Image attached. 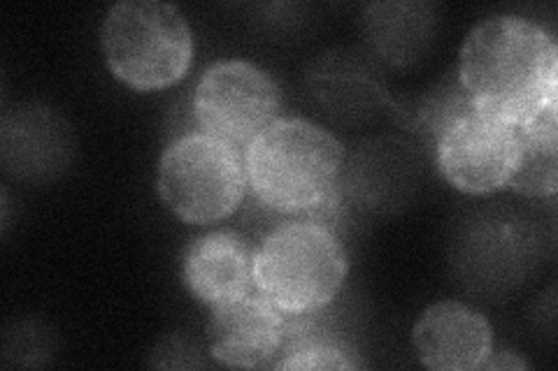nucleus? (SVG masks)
Wrapping results in <instances>:
<instances>
[{
    "mask_svg": "<svg viewBox=\"0 0 558 371\" xmlns=\"http://www.w3.org/2000/svg\"><path fill=\"white\" fill-rule=\"evenodd\" d=\"M457 75L475 112L519 128L558 102L556 38L526 16H486L463 40Z\"/></svg>",
    "mask_w": 558,
    "mask_h": 371,
    "instance_id": "obj_1",
    "label": "nucleus"
},
{
    "mask_svg": "<svg viewBox=\"0 0 558 371\" xmlns=\"http://www.w3.org/2000/svg\"><path fill=\"white\" fill-rule=\"evenodd\" d=\"M344 147L310 119H277L244 149L254 198L277 214L310 217L340 188Z\"/></svg>",
    "mask_w": 558,
    "mask_h": 371,
    "instance_id": "obj_2",
    "label": "nucleus"
},
{
    "mask_svg": "<svg viewBox=\"0 0 558 371\" xmlns=\"http://www.w3.org/2000/svg\"><path fill=\"white\" fill-rule=\"evenodd\" d=\"M349 272L336 230L293 219L275 225L254 253V286L287 316L317 313L333 302Z\"/></svg>",
    "mask_w": 558,
    "mask_h": 371,
    "instance_id": "obj_3",
    "label": "nucleus"
},
{
    "mask_svg": "<svg viewBox=\"0 0 558 371\" xmlns=\"http://www.w3.org/2000/svg\"><path fill=\"white\" fill-rule=\"evenodd\" d=\"M100 47L110 73L135 91L178 84L194 59L186 16L161 0H121L108 10Z\"/></svg>",
    "mask_w": 558,
    "mask_h": 371,
    "instance_id": "obj_4",
    "label": "nucleus"
},
{
    "mask_svg": "<svg viewBox=\"0 0 558 371\" xmlns=\"http://www.w3.org/2000/svg\"><path fill=\"white\" fill-rule=\"evenodd\" d=\"M156 188L163 205L184 223L223 221L250 188L244 153L203 131L184 133L163 149Z\"/></svg>",
    "mask_w": 558,
    "mask_h": 371,
    "instance_id": "obj_5",
    "label": "nucleus"
},
{
    "mask_svg": "<svg viewBox=\"0 0 558 371\" xmlns=\"http://www.w3.org/2000/svg\"><path fill=\"white\" fill-rule=\"evenodd\" d=\"M279 104V86L264 67L242 59H223L201 75L191 112L198 131L247 149L277 121Z\"/></svg>",
    "mask_w": 558,
    "mask_h": 371,
    "instance_id": "obj_6",
    "label": "nucleus"
},
{
    "mask_svg": "<svg viewBox=\"0 0 558 371\" xmlns=\"http://www.w3.org/2000/svg\"><path fill=\"white\" fill-rule=\"evenodd\" d=\"M433 149L442 176L453 188L486 196L510 182L519 161V128L473 112L451 123Z\"/></svg>",
    "mask_w": 558,
    "mask_h": 371,
    "instance_id": "obj_7",
    "label": "nucleus"
},
{
    "mask_svg": "<svg viewBox=\"0 0 558 371\" xmlns=\"http://www.w3.org/2000/svg\"><path fill=\"white\" fill-rule=\"evenodd\" d=\"M287 313L264 295H244L213 307L207 325V350L219 364L260 369L272 364L284 348Z\"/></svg>",
    "mask_w": 558,
    "mask_h": 371,
    "instance_id": "obj_8",
    "label": "nucleus"
},
{
    "mask_svg": "<svg viewBox=\"0 0 558 371\" xmlns=\"http://www.w3.org/2000/svg\"><path fill=\"white\" fill-rule=\"evenodd\" d=\"M412 342L428 369L475 371L494 350V327L482 311L447 299L418 316Z\"/></svg>",
    "mask_w": 558,
    "mask_h": 371,
    "instance_id": "obj_9",
    "label": "nucleus"
},
{
    "mask_svg": "<svg viewBox=\"0 0 558 371\" xmlns=\"http://www.w3.org/2000/svg\"><path fill=\"white\" fill-rule=\"evenodd\" d=\"M254 253L235 230H215L196 237L182 258V279L198 302L217 307L250 295L254 288Z\"/></svg>",
    "mask_w": 558,
    "mask_h": 371,
    "instance_id": "obj_10",
    "label": "nucleus"
},
{
    "mask_svg": "<svg viewBox=\"0 0 558 371\" xmlns=\"http://www.w3.org/2000/svg\"><path fill=\"white\" fill-rule=\"evenodd\" d=\"M363 24L379 59L391 65H410L426 54L438 14L430 3H373L365 8Z\"/></svg>",
    "mask_w": 558,
    "mask_h": 371,
    "instance_id": "obj_11",
    "label": "nucleus"
},
{
    "mask_svg": "<svg viewBox=\"0 0 558 371\" xmlns=\"http://www.w3.org/2000/svg\"><path fill=\"white\" fill-rule=\"evenodd\" d=\"M556 104H547L519 126V161L508 188L529 198L554 196L558 188V126Z\"/></svg>",
    "mask_w": 558,
    "mask_h": 371,
    "instance_id": "obj_12",
    "label": "nucleus"
},
{
    "mask_svg": "<svg viewBox=\"0 0 558 371\" xmlns=\"http://www.w3.org/2000/svg\"><path fill=\"white\" fill-rule=\"evenodd\" d=\"M475 108L459 82V75L445 77L435 86H430L424 98L416 102L414 112L410 114L412 131L424 139L426 145L435 147L440 135L457 123L459 119L473 114Z\"/></svg>",
    "mask_w": 558,
    "mask_h": 371,
    "instance_id": "obj_13",
    "label": "nucleus"
},
{
    "mask_svg": "<svg viewBox=\"0 0 558 371\" xmlns=\"http://www.w3.org/2000/svg\"><path fill=\"white\" fill-rule=\"evenodd\" d=\"M174 358H182L184 367H205L201 358V348L184 337H166L161 344L154 348V358L149 360L151 367H174Z\"/></svg>",
    "mask_w": 558,
    "mask_h": 371,
    "instance_id": "obj_14",
    "label": "nucleus"
},
{
    "mask_svg": "<svg viewBox=\"0 0 558 371\" xmlns=\"http://www.w3.org/2000/svg\"><path fill=\"white\" fill-rule=\"evenodd\" d=\"M531 364L523 360L521 356H517L514 350H498V353H488V358L482 362V367L480 369H512V371H517V369H529Z\"/></svg>",
    "mask_w": 558,
    "mask_h": 371,
    "instance_id": "obj_15",
    "label": "nucleus"
}]
</instances>
